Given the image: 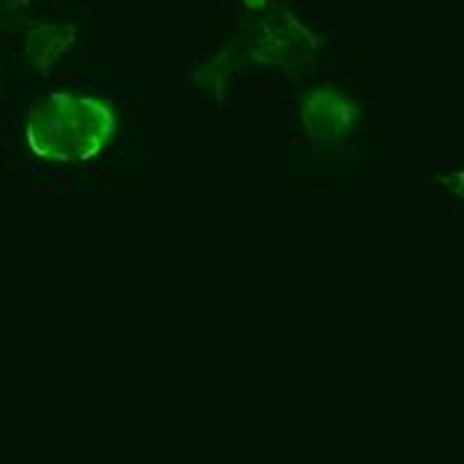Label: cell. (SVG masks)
<instances>
[{
    "instance_id": "1",
    "label": "cell",
    "mask_w": 464,
    "mask_h": 464,
    "mask_svg": "<svg viewBox=\"0 0 464 464\" xmlns=\"http://www.w3.org/2000/svg\"><path fill=\"white\" fill-rule=\"evenodd\" d=\"M115 132V112L97 97L56 92L35 101L27 141L35 156L51 162H89Z\"/></svg>"
},
{
    "instance_id": "2",
    "label": "cell",
    "mask_w": 464,
    "mask_h": 464,
    "mask_svg": "<svg viewBox=\"0 0 464 464\" xmlns=\"http://www.w3.org/2000/svg\"><path fill=\"white\" fill-rule=\"evenodd\" d=\"M359 121V106L335 89H312L303 101V130L314 144H338Z\"/></svg>"
},
{
    "instance_id": "3",
    "label": "cell",
    "mask_w": 464,
    "mask_h": 464,
    "mask_svg": "<svg viewBox=\"0 0 464 464\" xmlns=\"http://www.w3.org/2000/svg\"><path fill=\"white\" fill-rule=\"evenodd\" d=\"M71 42H74V27H68V24H44V27H35L27 35V56L39 68H47L53 65V59L68 51Z\"/></svg>"
},
{
    "instance_id": "4",
    "label": "cell",
    "mask_w": 464,
    "mask_h": 464,
    "mask_svg": "<svg viewBox=\"0 0 464 464\" xmlns=\"http://www.w3.org/2000/svg\"><path fill=\"white\" fill-rule=\"evenodd\" d=\"M453 191H456L459 198L464 200V170H459V174L453 177Z\"/></svg>"
},
{
    "instance_id": "5",
    "label": "cell",
    "mask_w": 464,
    "mask_h": 464,
    "mask_svg": "<svg viewBox=\"0 0 464 464\" xmlns=\"http://www.w3.org/2000/svg\"><path fill=\"white\" fill-rule=\"evenodd\" d=\"M244 6L253 9V12H259V9H265V6H267V0H244Z\"/></svg>"
}]
</instances>
